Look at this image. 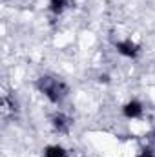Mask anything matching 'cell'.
<instances>
[{
	"label": "cell",
	"instance_id": "6da1fadb",
	"mask_svg": "<svg viewBox=\"0 0 155 157\" xmlns=\"http://www.w3.org/2000/svg\"><path fill=\"white\" fill-rule=\"evenodd\" d=\"M37 86H39V90L51 102L62 101V97L68 93V88L62 82H59V80H55V78H51V77H40L39 82H37Z\"/></svg>",
	"mask_w": 155,
	"mask_h": 157
},
{
	"label": "cell",
	"instance_id": "7a4b0ae2",
	"mask_svg": "<svg viewBox=\"0 0 155 157\" xmlns=\"http://www.w3.org/2000/svg\"><path fill=\"white\" fill-rule=\"evenodd\" d=\"M117 49L120 55L124 57H135L139 53V46L133 44L131 40H124V42H117Z\"/></svg>",
	"mask_w": 155,
	"mask_h": 157
},
{
	"label": "cell",
	"instance_id": "3957f363",
	"mask_svg": "<svg viewBox=\"0 0 155 157\" xmlns=\"http://www.w3.org/2000/svg\"><path fill=\"white\" fill-rule=\"evenodd\" d=\"M141 113H142V106H141L137 101H131V102H128V104L124 106V115H126V117L135 119V117H139Z\"/></svg>",
	"mask_w": 155,
	"mask_h": 157
},
{
	"label": "cell",
	"instance_id": "277c9868",
	"mask_svg": "<svg viewBox=\"0 0 155 157\" xmlns=\"http://www.w3.org/2000/svg\"><path fill=\"white\" fill-rule=\"evenodd\" d=\"M53 126H55V130H59L60 133H66V132L70 130V119L66 117V115H62V113H59V115L53 117Z\"/></svg>",
	"mask_w": 155,
	"mask_h": 157
},
{
	"label": "cell",
	"instance_id": "5b68a950",
	"mask_svg": "<svg viewBox=\"0 0 155 157\" xmlns=\"http://www.w3.org/2000/svg\"><path fill=\"white\" fill-rule=\"evenodd\" d=\"M44 157H66V152L62 146H47L44 152Z\"/></svg>",
	"mask_w": 155,
	"mask_h": 157
},
{
	"label": "cell",
	"instance_id": "8992f818",
	"mask_svg": "<svg viewBox=\"0 0 155 157\" xmlns=\"http://www.w3.org/2000/svg\"><path fill=\"white\" fill-rule=\"evenodd\" d=\"M66 4H68V0H51V11L53 13H60L64 7H66Z\"/></svg>",
	"mask_w": 155,
	"mask_h": 157
},
{
	"label": "cell",
	"instance_id": "52a82bcc",
	"mask_svg": "<svg viewBox=\"0 0 155 157\" xmlns=\"http://www.w3.org/2000/svg\"><path fill=\"white\" fill-rule=\"evenodd\" d=\"M139 157H155V154H153V150L152 148H144L142 152H141V155Z\"/></svg>",
	"mask_w": 155,
	"mask_h": 157
}]
</instances>
